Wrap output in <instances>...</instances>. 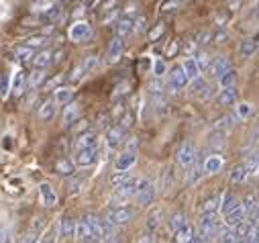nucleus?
I'll list each match as a JSON object with an SVG mask.
<instances>
[{"instance_id":"f257e3e1","label":"nucleus","mask_w":259,"mask_h":243,"mask_svg":"<svg viewBox=\"0 0 259 243\" xmlns=\"http://www.w3.org/2000/svg\"><path fill=\"white\" fill-rule=\"evenodd\" d=\"M133 217H135V211L131 209V207H110L106 213H104V217H102V221H106V223H110V225H114V227H122V225H128L133 221Z\"/></svg>"},{"instance_id":"f03ea898","label":"nucleus","mask_w":259,"mask_h":243,"mask_svg":"<svg viewBox=\"0 0 259 243\" xmlns=\"http://www.w3.org/2000/svg\"><path fill=\"white\" fill-rule=\"evenodd\" d=\"M219 225H221L219 213H202L200 219H198V237H200V241L212 239L219 231Z\"/></svg>"},{"instance_id":"7ed1b4c3","label":"nucleus","mask_w":259,"mask_h":243,"mask_svg":"<svg viewBox=\"0 0 259 243\" xmlns=\"http://www.w3.org/2000/svg\"><path fill=\"white\" fill-rule=\"evenodd\" d=\"M135 200L139 207H149L155 198V186L151 184L149 180H139L137 186H135V192H133Z\"/></svg>"},{"instance_id":"20e7f679","label":"nucleus","mask_w":259,"mask_h":243,"mask_svg":"<svg viewBox=\"0 0 259 243\" xmlns=\"http://www.w3.org/2000/svg\"><path fill=\"white\" fill-rule=\"evenodd\" d=\"M188 82H190V80L186 78L182 66H174V68L169 70V80H167V90H169V92H180L182 88H186Z\"/></svg>"},{"instance_id":"39448f33","label":"nucleus","mask_w":259,"mask_h":243,"mask_svg":"<svg viewBox=\"0 0 259 243\" xmlns=\"http://www.w3.org/2000/svg\"><path fill=\"white\" fill-rule=\"evenodd\" d=\"M76 166L78 168H90L96 164L98 159V147L96 145H90V147H82V149H76Z\"/></svg>"},{"instance_id":"423d86ee","label":"nucleus","mask_w":259,"mask_h":243,"mask_svg":"<svg viewBox=\"0 0 259 243\" xmlns=\"http://www.w3.org/2000/svg\"><path fill=\"white\" fill-rule=\"evenodd\" d=\"M196 149H194V145L188 141V143H182V147H180V151H178V164L184 168V170H188L192 164H194V159H196Z\"/></svg>"},{"instance_id":"0eeeda50","label":"nucleus","mask_w":259,"mask_h":243,"mask_svg":"<svg viewBox=\"0 0 259 243\" xmlns=\"http://www.w3.org/2000/svg\"><path fill=\"white\" fill-rule=\"evenodd\" d=\"M92 35V27H90V23H86V21H78V23H74L72 27H70V39L72 41H84V39H88Z\"/></svg>"},{"instance_id":"6e6552de","label":"nucleus","mask_w":259,"mask_h":243,"mask_svg":"<svg viewBox=\"0 0 259 243\" xmlns=\"http://www.w3.org/2000/svg\"><path fill=\"white\" fill-rule=\"evenodd\" d=\"M124 141H126V129H124L122 125H114V127L108 129V133H106V143H108V147H118V145H122Z\"/></svg>"},{"instance_id":"1a4fd4ad","label":"nucleus","mask_w":259,"mask_h":243,"mask_svg":"<svg viewBox=\"0 0 259 243\" xmlns=\"http://www.w3.org/2000/svg\"><path fill=\"white\" fill-rule=\"evenodd\" d=\"M39 198H41V205L47 207V209L57 207V194H55V190L51 188V184H47V182L39 184Z\"/></svg>"},{"instance_id":"9d476101","label":"nucleus","mask_w":259,"mask_h":243,"mask_svg":"<svg viewBox=\"0 0 259 243\" xmlns=\"http://www.w3.org/2000/svg\"><path fill=\"white\" fill-rule=\"evenodd\" d=\"M122 53H124V41H122V37H116L114 35V39L108 45V53H106L108 64H116L118 59L122 57Z\"/></svg>"},{"instance_id":"9b49d317","label":"nucleus","mask_w":259,"mask_h":243,"mask_svg":"<svg viewBox=\"0 0 259 243\" xmlns=\"http://www.w3.org/2000/svg\"><path fill=\"white\" fill-rule=\"evenodd\" d=\"M84 221L90 229V241H102V219L96 215H86Z\"/></svg>"},{"instance_id":"f8f14e48","label":"nucleus","mask_w":259,"mask_h":243,"mask_svg":"<svg viewBox=\"0 0 259 243\" xmlns=\"http://www.w3.org/2000/svg\"><path fill=\"white\" fill-rule=\"evenodd\" d=\"M229 68H231V62H229V59H227L225 55H219V57H214L212 62L208 64V68H206V70H208V74H210L212 78H219V76H221V74H225Z\"/></svg>"},{"instance_id":"ddd939ff","label":"nucleus","mask_w":259,"mask_h":243,"mask_svg":"<svg viewBox=\"0 0 259 243\" xmlns=\"http://www.w3.org/2000/svg\"><path fill=\"white\" fill-rule=\"evenodd\" d=\"M68 106H66V110H63V125H66V127H70V125H74L76 123V120L80 118V112H82V106L78 104V102H66Z\"/></svg>"},{"instance_id":"4468645a","label":"nucleus","mask_w":259,"mask_h":243,"mask_svg":"<svg viewBox=\"0 0 259 243\" xmlns=\"http://www.w3.org/2000/svg\"><path fill=\"white\" fill-rule=\"evenodd\" d=\"M133 33V17L131 15H124V17H120L118 21H116V25H114V35L116 37H128Z\"/></svg>"},{"instance_id":"2eb2a0df","label":"nucleus","mask_w":259,"mask_h":243,"mask_svg":"<svg viewBox=\"0 0 259 243\" xmlns=\"http://www.w3.org/2000/svg\"><path fill=\"white\" fill-rule=\"evenodd\" d=\"M37 17H39V21L45 23V25H57V23L61 21V17H63V7H61V5H55L53 9H49V11L41 13V15H37Z\"/></svg>"},{"instance_id":"dca6fc26","label":"nucleus","mask_w":259,"mask_h":243,"mask_svg":"<svg viewBox=\"0 0 259 243\" xmlns=\"http://www.w3.org/2000/svg\"><path fill=\"white\" fill-rule=\"evenodd\" d=\"M135 186H137V180H135V178H126V180L120 182L118 186H114V196H120V198H124V196H133Z\"/></svg>"},{"instance_id":"f3484780","label":"nucleus","mask_w":259,"mask_h":243,"mask_svg":"<svg viewBox=\"0 0 259 243\" xmlns=\"http://www.w3.org/2000/svg\"><path fill=\"white\" fill-rule=\"evenodd\" d=\"M202 174H204L202 159H198V155H196L194 164H192V166L188 168V172H186V180H188V184H196V182L202 178Z\"/></svg>"},{"instance_id":"a211bd4d","label":"nucleus","mask_w":259,"mask_h":243,"mask_svg":"<svg viewBox=\"0 0 259 243\" xmlns=\"http://www.w3.org/2000/svg\"><path fill=\"white\" fill-rule=\"evenodd\" d=\"M55 100L53 98H47V100H43L41 102V106H39V110H37V114H39V120H43V123H49V120L53 118V114H55Z\"/></svg>"},{"instance_id":"6ab92c4d","label":"nucleus","mask_w":259,"mask_h":243,"mask_svg":"<svg viewBox=\"0 0 259 243\" xmlns=\"http://www.w3.org/2000/svg\"><path fill=\"white\" fill-rule=\"evenodd\" d=\"M98 66V57L96 55H86L84 59H82V64L76 68V74H74V80H78L82 74H90L94 68Z\"/></svg>"},{"instance_id":"aec40b11","label":"nucleus","mask_w":259,"mask_h":243,"mask_svg":"<svg viewBox=\"0 0 259 243\" xmlns=\"http://www.w3.org/2000/svg\"><path fill=\"white\" fill-rule=\"evenodd\" d=\"M137 164V155H135V151H124V153H120L118 157H116V161H114V170H128V168H133Z\"/></svg>"},{"instance_id":"412c9836","label":"nucleus","mask_w":259,"mask_h":243,"mask_svg":"<svg viewBox=\"0 0 259 243\" xmlns=\"http://www.w3.org/2000/svg\"><path fill=\"white\" fill-rule=\"evenodd\" d=\"M235 102H237V88H235V84L233 86H225L221 90V94H219V104L221 106H235Z\"/></svg>"},{"instance_id":"4be33fe9","label":"nucleus","mask_w":259,"mask_h":243,"mask_svg":"<svg viewBox=\"0 0 259 243\" xmlns=\"http://www.w3.org/2000/svg\"><path fill=\"white\" fill-rule=\"evenodd\" d=\"M51 53H53V51H49V49H41L39 53H35L33 59H31L33 68H37V70H45L47 66H51Z\"/></svg>"},{"instance_id":"5701e85b","label":"nucleus","mask_w":259,"mask_h":243,"mask_svg":"<svg viewBox=\"0 0 259 243\" xmlns=\"http://www.w3.org/2000/svg\"><path fill=\"white\" fill-rule=\"evenodd\" d=\"M202 168H204L206 174H217V172L223 170V157H221L219 153H212V155H208V157L202 161Z\"/></svg>"},{"instance_id":"b1692460","label":"nucleus","mask_w":259,"mask_h":243,"mask_svg":"<svg viewBox=\"0 0 259 243\" xmlns=\"http://www.w3.org/2000/svg\"><path fill=\"white\" fill-rule=\"evenodd\" d=\"M76 233V221L72 217H63L61 223H59V235L63 239H72Z\"/></svg>"},{"instance_id":"393cba45","label":"nucleus","mask_w":259,"mask_h":243,"mask_svg":"<svg viewBox=\"0 0 259 243\" xmlns=\"http://www.w3.org/2000/svg\"><path fill=\"white\" fill-rule=\"evenodd\" d=\"M55 172L59 176H74L76 164H72V159H68V157H61V159L55 161Z\"/></svg>"},{"instance_id":"a878e982","label":"nucleus","mask_w":259,"mask_h":243,"mask_svg":"<svg viewBox=\"0 0 259 243\" xmlns=\"http://www.w3.org/2000/svg\"><path fill=\"white\" fill-rule=\"evenodd\" d=\"M55 5H61V0H33V5H31V13L33 15H41L49 9H53Z\"/></svg>"},{"instance_id":"bb28decb","label":"nucleus","mask_w":259,"mask_h":243,"mask_svg":"<svg viewBox=\"0 0 259 243\" xmlns=\"http://www.w3.org/2000/svg\"><path fill=\"white\" fill-rule=\"evenodd\" d=\"M190 82H194V84H192V94L196 96V98H206V96L210 94L208 84H206L204 80H200V76L194 78V80H190Z\"/></svg>"},{"instance_id":"cd10ccee","label":"nucleus","mask_w":259,"mask_h":243,"mask_svg":"<svg viewBox=\"0 0 259 243\" xmlns=\"http://www.w3.org/2000/svg\"><path fill=\"white\" fill-rule=\"evenodd\" d=\"M72 98H74V90L68 88V86H59V88L53 90V100H55L57 104H66V102H70Z\"/></svg>"},{"instance_id":"c85d7f7f","label":"nucleus","mask_w":259,"mask_h":243,"mask_svg":"<svg viewBox=\"0 0 259 243\" xmlns=\"http://www.w3.org/2000/svg\"><path fill=\"white\" fill-rule=\"evenodd\" d=\"M257 49H259V43H257V37H249V39H245L243 43H241V55L243 57H253L255 53H257Z\"/></svg>"},{"instance_id":"c756f323","label":"nucleus","mask_w":259,"mask_h":243,"mask_svg":"<svg viewBox=\"0 0 259 243\" xmlns=\"http://www.w3.org/2000/svg\"><path fill=\"white\" fill-rule=\"evenodd\" d=\"M161 209H155V211H151L149 215H147V221H145V231L147 233H155V229L159 227V223H161Z\"/></svg>"},{"instance_id":"7c9ffc66","label":"nucleus","mask_w":259,"mask_h":243,"mask_svg":"<svg viewBox=\"0 0 259 243\" xmlns=\"http://www.w3.org/2000/svg\"><path fill=\"white\" fill-rule=\"evenodd\" d=\"M174 235H176V241H178V243H188V241H192V237H194V227L186 221Z\"/></svg>"},{"instance_id":"2f4dec72","label":"nucleus","mask_w":259,"mask_h":243,"mask_svg":"<svg viewBox=\"0 0 259 243\" xmlns=\"http://www.w3.org/2000/svg\"><path fill=\"white\" fill-rule=\"evenodd\" d=\"M245 217H247V215H245V209L239 205L237 209H233V211H229V213H227L225 225H229V227H235V225H237V223H241Z\"/></svg>"},{"instance_id":"473e14b6","label":"nucleus","mask_w":259,"mask_h":243,"mask_svg":"<svg viewBox=\"0 0 259 243\" xmlns=\"http://www.w3.org/2000/svg\"><path fill=\"white\" fill-rule=\"evenodd\" d=\"M214 237H217L219 241H223V243H235V241H239L235 227H229V225H225V229L217 231V235H214Z\"/></svg>"},{"instance_id":"72a5a7b5","label":"nucleus","mask_w":259,"mask_h":243,"mask_svg":"<svg viewBox=\"0 0 259 243\" xmlns=\"http://www.w3.org/2000/svg\"><path fill=\"white\" fill-rule=\"evenodd\" d=\"M221 200H223V194H212V196H208V198L202 202V213H219Z\"/></svg>"},{"instance_id":"f704fd0d","label":"nucleus","mask_w":259,"mask_h":243,"mask_svg":"<svg viewBox=\"0 0 259 243\" xmlns=\"http://www.w3.org/2000/svg\"><path fill=\"white\" fill-rule=\"evenodd\" d=\"M33 55H35V49L29 47V45H21V47L15 49V57L19 59L21 64H29L31 59H33Z\"/></svg>"},{"instance_id":"c9c22d12","label":"nucleus","mask_w":259,"mask_h":243,"mask_svg":"<svg viewBox=\"0 0 259 243\" xmlns=\"http://www.w3.org/2000/svg\"><path fill=\"white\" fill-rule=\"evenodd\" d=\"M23 45H29L33 49H43V47L49 45V37L47 35H33V37H27L23 41Z\"/></svg>"},{"instance_id":"e433bc0d","label":"nucleus","mask_w":259,"mask_h":243,"mask_svg":"<svg viewBox=\"0 0 259 243\" xmlns=\"http://www.w3.org/2000/svg\"><path fill=\"white\" fill-rule=\"evenodd\" d=\"M98 143V139H96V133H92V131H86V133H82L78 139H76V149H82V147H90V145H96Z\"/></svg>"},{"instance_id":"4c0bfd02","label":"nucleus","mask_w":259,"mask_h":243,"mask_svg":"<svg viewBox=\"0 0 259 243\" xmlns=\"http://www.w3.org/2000/svg\"><path fill=\"white\" fill-rule=\"evenodd\" d=\"M182 68H184V74H186L188 80H194V78H198V76H200V68L196 66V62H194V57L186 59V64H184Z\"/></svg>"},{"instance_id":"58836bf2","label":"nucleus","mask_w":259,"mask_h":243,"mask_svg":"<svg viewBox=\"0 0 259 243\" xmlns=\"http://www.w3.org/2000/svg\"><path fill=\"white\" fill-rule=\"evenodd\" d=\"M235 123H237V114H225V116H221L217 123H214V129H217V131H227V129H231Z\"/></svg>"},{"instance_id":"ea45409f","label":"nucleus","mask_w":259,"mask_h":243,"mask_svg":"<svg viewBox=\"0 0 259 243\" xmlns=\"http://www.w3.org/2000/svg\"><path fill=\"white\" fill-rule=\"evenodd\" d=\"M241 205V200L235 196V194H225L223 196V200H221V211L227 215L229 211H233V209H237Z\"/></svg>"},{"instance_id":"a19ab883","label":"nucleus","mask_w":259,"mask_h":243,"mask_svg":"<svg viewBox=\"0 0 259 243\" xmlns=\"http://www.w3.org/2000/svg\"><path fill=\"white\" fill-rule=\"evenodd\" d=\"M74 237L80 239V241H90V229H88L84 217L80 221H76V233H74Z\"/></svg>"},{"instance_id":"79ce46f5","label":"nucleus","mask_w":259,"mask_h":243,"mask_svg":"<svg viewBox=\"0 0 259 243\" xmlns=\"http://www.w3.org/2000/svg\"><path fill=\"white\" fill-rule=\"evenodd\" d=\"M241 207L245 209V215H247V217L257 215V196H255V194H247V196L243 198V205H241Z\"/></svg>"},{"instance_id":"37998d69","label":"nucleus","mask_w":259,"mask_h":243,"mask_svg":"<svg viewBox=\"0 0 259 243\" xmlns=\"http://www.w3.org/2000/svg\"><path fill=\"white\" fill-rule=\"evenodd\" d=\"M249 176H247V170H245V166L241 164V166H235L233 170H231V182H235V184H241V182H245Z\"/></svg>"},{"instance_id":"c03bdc74","label":"nucleus","mask_w":259,"mask_h":243,"mask_svg":"<svg viewBox=\"0 0 259 243\" xmlns=\"http://www.w3.org/2000/svg\"><path fill=\"white\" fill-rule=\"evenodd\" d=\"M217 80H219V84H221L223 88H225V86H233V84H235V80H237V72L229 68V70H227L225 74H221Z\"/></svg>"},{"instance_id":"a18cd8bd","label":"nucleus","mask_w":259,"mask_h":243,"mask_svg":"<svg viewBox=\"0 0 259 243\" xmlns=\"http://www.w3.org/2000/svg\"><path fill=\"white\" fill-rule=\"evenodd\" d=\"M186 221H188V219H186V215H184V213H176V215H171V217H169V231H171V233H176V231H178Z\"/></svg>"},{"instance_id":"49530a36","label":"nucleus","mask_w":259,"mask_h":243,"mask_svg":"<svg viewBox=\"0 0 259 243\" xmlns=\"http://www.w3.org/2000/svg\"><path fill=\"white\" fill-rule=\"evenodd\" d=\"M145 29H147V19H145L143 15L133 17V33L141 35V33H145Z\"/></svg>"},{"instance_id":"de8ad7c7","label":"nucleus","mask_w":259,"mask_h":243,"mask_svg":"<svg viewBox=\"0 0 259 243\" xmlns=\"http://www.w3.org/2000/svg\"><path fill=\"white\" fill-rule=\"evenodd\" d=\"M163 33H165V23H163V21L155 23V25H153V29L149 31V41H151V43H153V41H157Z\"/></svg>"},{"instance_id":"09e8293b","label":"nucleus","mask_w":259,"mask_h":243,"mask_svg":"<svg viewBox=\"0 0 259 243\" xmlns=\"http://www.w3.org/2000/svg\"><path fill=\"white\" fill-rule=\"evenodd\" d=\"M43 80H45V74H43V70H37V68H35V72L29 76V82H27V86H29V88H37V86H39Z\"/></svg>"},{"instance_id":"8fccbe9b","label":"nucleus","mask_w":259,"mask_h":243,"mask_svg":"<svg viewBox=\"0 0 259 243\" xmlns=\"http://www.w3.org/2000/svg\"><path fill=\"white\" fill-rule=\"evenodd\" d=\"M25 86H27V76H25V72H21V74H17V80H15V94L21 96L25 92Z\"/></svg>"},{"instance_id":"3c124183","label":"nucleus","mask_w":259,"mask_h":243,"mask_svg":"<svg viewBox=\"0 0 259 243\" xmlns=\"http://www.w3.org/2000/svg\"><path fill=\"white\" fill-rule=\"evenodd\" d=\"M9 90H11V76L9 74H3V76H0V96L7 98L9 96Z\"/></svg>"},{"instance_id":"603ef678","label":"nucleus","mask_w":259,"mask_h":243,"mask_svg":"<svg viewBox=\"0 0 259 243\" xmlns=\"http://www.w3.org/2000/svg\"><path fill=\"white\" fill-rule=\"evenodd\" d=\"M251 114H253V106L251 104H247V102L237 104V118H247Z\"/></svg>"},{"instance_id":"864d4df0","label":"nucleus","mask_w":259,"mask_h":243,"mask_svg":"<svg viewBox=\"0 0 259 243\" xmlns=\"http://www.w3.org/2000/svg\"><path fill=\"white\" fill-rule=\"evenodd\" d=\"M126 178H128V172H126V170H116V174L110 178V186H112V188H114V186H118L120 182H122V180H126Z\"/></svg>"},{"instance_id":"5fc2aeb1","label":"nucleus","mask_w":259,"mask_h":243,"mask_svg":"<svg viewBox=\"0 0 259 243\" xmlns=\"http://www.w3.org/2000/svg\"><path fill=\"white\" fill-rule=\"evenodd\" d=\"M80 186H82V180L72 176V182L68 184V194H70V196H76V194L80 192Z\"/></svg>"},{"instance_id":"6e6d98bb","label":"nucleus","mask_w":259,"mask_h":243,"mask_svg":"<svg viewBox=\"0 0 259 243\" xmlns=\"http://www.w3.org/2000/svg\"><path fill=\"white\" fill-rule=\"evenodd\" d=\"M243 166H245V170H247V176H253V174L257 172V155L253 153V155H251Z\"/></svg>"},{"instance_id":"4d7b16f0","label":"nucleus","mask_w":259,"mask_h":243,"mask_svg":"<svg viewBox=\"0 0 259 243\" xmlns=\"http://www.w3.org/2000/svg\"><path fill=\"white\" fill-rule=\"evenodd\" d=\"M194 62H196V66H198L200 70H206V68H208V64H210L206 53H198L196 57H194Z\"/></svg>"},{"instance_id":"13d9d810","label":"nucleus","mask_w":259,"mask_h":243,"mask_svg":"<svg viewBox=\"0 0 259 243\" xmlns=\"http://www.w3.org/2000/svg\"><path fill=\"white\" fill-rule=\"evenodd\" d=\"M153 74H155V78H161L165 74V64L161 62V59H155L153 62Z\"/></svg>"},{"instance_id":"bf43d9fd","label":"nucleus","mask_w":259,"mask_h":243,"mask_svg":"<svg viewBox=\"0 0 259 243\" xmlns=\"http://www.w3.org/2000/svg\"><path fill=\"white\" fill-rule=\"evenodd\" d=\"M210 41H212V43H225V41H227V33H225V29H219L214 35H210Z\"/></svg>"},{"instance_id":"052dcab7","label":"nucleus","mask_w":259,"mask_h":243,"mask_svg":"<svg viewBox=\"0 0 259 243\" xmlns=\"http://www.w3.org/2000/svg\"><path fill=\"white\" fill-rule=\"evenodd\" d=\"M149 92H151V94H161V92H165V90H163V82H161L159 78H157L155 82H151V86H149Z\"/></svg>"},{"instance_id":"680f3d73","label":"nucleus","mask_w":259,"mask_h":243,"mask_svg":"<svg viewBox=\"0 0 259 243\" xmlns=\"http://www.w3.org/2000/svg\"><path fill=\"white\" fill-rule=\"evenodd\" d=\"M178 5H180V0H165L163 7H161V11H163V13H174Z\"/></svg>"},{"instance_id":"e2e57ef3","label":"nucleus","mask_w":259,"mask_h":243,"mask_svg":"<svg viewBox=\"0 0 259 243\" xmlns=\"http://www.w3.org/2000/svg\"><path fill=\"white\" fill-rule=\"evenodd\" d=\"M198 41H196V45L198 47H202V45H206L208 41H210V31H202V33H198V37H196Z\"/></svg>"},{"instance_id":"0e129e2a","label":"nucleus","mask_w":259,"mask_h":243,"mask_svg":"<svg viewBox=\"0 0 259 243\" xmlns=\"http://www.w3.org/2000/svg\"><path fill=\"white\" fill-rule=\"evenodd\" d=\"M210 145L214 147V149H223V145H225V137H223V133H219V135H214L212 139H210Z\"/></svg>"},{"instance_id":"69168bd1","label":"nucleus","mask_w":259,"mask_h":243,"mask_svg":"<svg viewBox=\"0 0 259 243\" xmlns=\"http://www.w3.org/2000/svg\"><path fill=\"white\" fill-rule=\"evenodd\" d=\"M245 5V0H229V9L231 11H239Z\"/></svg>"},{"instance_id":"338daca9","label":"nucleus","mask_w":259,"mask_h":243,"mask_svg":"<svg viewBox=\"0 0 259 243\" xmlns=\"http://www.w3.org/2000/svg\"><path fill=\"white\" fill-rule=\"evenodd\" d=\"M180 3H190V0H180Z\"/></svg>"}]
</instances>
